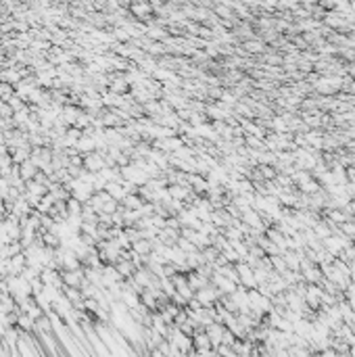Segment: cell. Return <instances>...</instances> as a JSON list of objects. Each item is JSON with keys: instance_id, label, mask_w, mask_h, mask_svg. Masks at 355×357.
I'll list each match as a JSON object with an SVG mask.
<instances>
[{"instance_id": "2", "label": "cell", "mask_w": 355, "mask_h": 357, "mask_svg": "<svg viewBox=\"0 0 355 357\" xmlns=\"http://www.w3.org/2000/svg\"><path fill=\"white\" fill-rule=\"evenodd\" d=\"M192 347H194V351H211L213 349L205 330H201V332H197L192 336Z\"/></svg>"}, {"instance_id": "3", "label": "cell", "mask_w": 355, "mask_h": 357, "mask_svg": "<svg viewBox=\"0 0 355 357\" xmlns=\"http://www.w3.org/2000/svg\"><path fill=\"white\" fill-rule=\"evenodd\" d=\"M245 48L251 50V52H263V50H265L263 42H259V40H247V42H245Z\"/></svg>"}, {"instance_id": "1", "label": "cell", "mask_w": 355, "mask_h": 357, "mask_svg": "<svg viewBox=\"0 0 355 357\" xmlns=\"http://www.w3.org/2000/svg\"><path fill=\"white\" fill-rule=\"evenodd\" d=\"M205 332H207L209 341H211V347H213V349H217V347L221 345V338H224L226 326H221V324H211V326L205 328Z\"/></svg>"}]
</instances>
